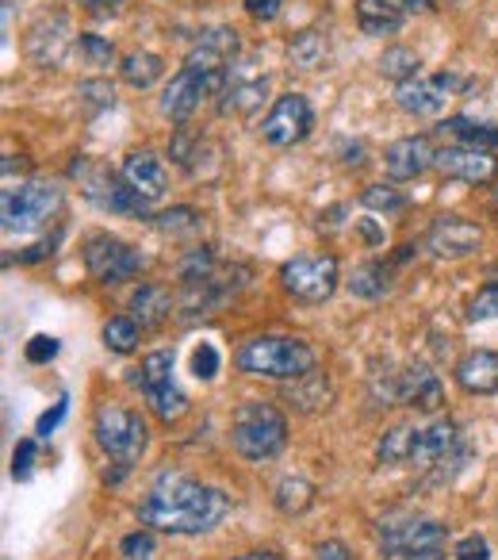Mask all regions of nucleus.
Listing matches in <instances>:
<instances>
[{
  "mask_svg": "<svg viewBox=\"0 0 498 560\" xmlns=\"http://www.w3.org/2000/svg\"><path fill=\"white\" fill-rule=\"evenodd\" d=\"M230 514V495L185 472H157L154 488L139 503V522L162 534H208Z\"/></svg>",
  "mask_w": 498,
  "mask_h": 560,
  "instance_id": "obj_1",
  "label": "nucleus"
},
{
  "mask_svg": "<svg viewBox=\"0 0 498 560\" xmlns=\"http://www.w3.org/2000/svg\"><path fill=\"white\" fill-rule=\"evenodd\" d=\"M315 350L304 338H284V335H258L246 338L234 353V365L246 376H269V381H299V376L315 373Z\"/></svg>",
  "mask_w": 498,
  "mask_h": 560,
  "instance_id": "obj_2",
  "label": "nucleus"
},
{
  "mask_svg": "<svg viewBox=\"0 0 498 560\" xmlns=\"http://www.w3.org/2000/svg\"><path fill=\"white\" fill-rule=\"evenodd\" d=\"M230 442L246 460H273L288 445V419L269 399H249L234 411Z\"/></svg>",
  "mask_w": 498,
  "mask_h": 560,
  "instance_id": "obj_3",
  "label": "nucleus"
},
{
  "mask_svg": "<svg viewBox=\"0 0 498 560\" xmlns=\"http://www.w3.org/2000/svg\"><path fill=\"white\" fill-rule=\"evenodd\" d=\"M62 208V188L55 180H20L0 192V219L9 234H27L47 226Z\"/></svg>",
  "mask_w": 498,
  "mask_h": 560,
  "instance_id": "obj_4",
  "label": "nucleus"
},
{
  "mask_svg": "<svg viewBox=\"0 0 498 560\" xmlns=\"http://www.w3.org/2000/svg\"><path fill=\"white\" fill-rule=\"evenodd\" d=\"M96 445L116 460L119 468H131L139 465V457L146 453V419L139 411H127L119 404H100L96 407Z\"/></svg>",
  "mask_w": 498,
  "mask_h": 560,
  "instance_id": "obj_5",
  "label": "nucleus"
},
{
  "mask_svg": "<svg viewBox=\"0 0 498 560\" xmlns=\"http://www.w3.org/2000/svg\"><path fill=\"white\" fill-rule=\"evenodd\" d=\"M70 177L78 180L81 192H85L88 200H93L96 208H104V211H116V215H142V211L150 208V203L142 200V196L134 192L123 177H116L108 165L96 162V158H88V154L73 158Z\"/></svg>",
  "mask_w": 498,
  "mask_h": 560,
  "instance_id": "obj_6",
  "label": "nucleus"
},
{
  "mask_svg": "<svg viewBox=\"0 0 498 560\" xmlns=\"http://www.w3.org/2000/svg\"><path fill=\"white\" fill-rule=\"evenodd\" d=\"M281 284L288 296L304 300V304H327L342 284V269H337L334 254H299L284 261Z\"/></svg>",
  "mask_w": 498,
  "mask_h": 560,
  "instance_id": "obj_7",
  "label": "nucleus"
},
{
  "mask_svg": "<svg viewBox=\"0 0 498 560\" xmlns=\"http://www.w3.org/2000/svg\"><path fill=\"white\" fill-rule=\"evenodd\" d=\"M134 384L142 388V396L150 399V407H154V415L162 422H177L180 415L188 411V396L177 388V381H173V353L169 350L146 353L139 373H134Z\"/></svg>",
  "mask_w": 498,
  "mask_h": 560,
  "instance_id": "obj_8",
  "label": "nucleus"
},
{
  "mask_svg": "<svg viewBox=\"0 0 498 560\" xmlns=\"http://www.w3.org/2000/svg\"><path fill=\"white\" fill-rule=\"evenodd\" d=\"M146 265V257L131 246V242L116 238V234L100 231L85 242V269L93 280L100 284H123V280H134Z\"/></svg>",
  "mask_w": 498,
  "mask_h": 560,
  "instance_id": "obj_9",
  "label": "nucleus"
},
{
  "mask_svg": "<svg viewBox=\"0 0 498 560\" xmlns=\"http://www.w3.org/2000/svg\"><path fill=\"white\" fill-rule=\"evenodd\" d=\"M261 139L276 150H288V147H299L307 135L315 131V108L304 93H284L276 96V104L269 108V116L261 119Z\"/></svg>",
  "mask_w": 498,
  "mask_h": 560,
  "instance_id": "obj_10",
  "label": "nucleus"
},
{
  "mask_svg": "<svg viewBox=\"0 0 498 560\" xmlns=\"http://www.w3.org/2000/svg\"><path fill=\"white\" fill-rule=\"evenodd\" d=\"M223 81L226 78H218V73H203V70H195V66H180L162 93V112L173 119V124H188L208 96H218Z\"/></svg>",
  "mask_w": 498,
  "mask_h": 560,
  "instance_id": "obj_11",
  "label": "nucleus"
},
{
  "mask_svg": "<svg viewBox=\"0 0 498 560\" xmlns=\"http://www.w3.org/2000/svg\"><path fill=\"white\" fill-rule=\"evenodd\" d=\"M246 58H234V66L226 70V81L223 89H218V112L223 116H253V112L261 108V101H265L269 93V78L258 70H246Z\"/></svg>",
  "mask_w": 498,
  "mask_h": 560,
  "instance_id": "obj_12",
  "label": "nucleus"
},
{
  "mask_svg": "<svg viewBox=\"0 0 498 560\" xmlns=\"http://www.w3.org/2000/svg\"><path fill=\"white\" fill-rule=\"evenodd\" d=\"M452 89H456V78L452 73H418V78L403 81V85L395 89V101L403 112H411V116H441L444 104H449Z\"/></svg>",
  "mask_w": 498,
  "mask_h": 560,
  "instance_id": "obj_13",
  "label": "nucleus"
},
{
  "mask_svg": "<svg viewBox=\"0 0 498 560\" xmlns=\"http://www.w3.org/2000/svg\"><path fill=\"white\" fill-rule=\"evenodd\" d=\"M449 526L437 518H406V522H380V545L388 557L418 549H441Z\"/></svg>",
  "mask_w": 498,
  "mask_h": 560,
  "instance_id": "obj_14",
  "label": "nucleus"
},
{
  "mask_svg": "<svg viewBox=\"0 0 498 560\" xmlns=\"http://www.w3.org/2000/svg\"><path fill=\"white\" fill-rule=\"evenodd\" d=\"M479 246H483V231L472 219L441 215V219H434V226L426 231V249L437 261H456V257L475 254Z\"/></svg>",
  "mask_w": 498,
  "mask_h": 560,
  "instance_id": "obj_15",
  "label": "nucleus"
},
{
  "mask_svg": "<svg viewBox=\"0 0 498 560\" xmlns=\"http://www.w3.org/2000/svg\"><path fill=\"white\" fill-rule=\"evenodd\" d=\"M434 170L449 180H464V185H487L498 173L495 150H475V147H444L437 150Z\"/></svg>",
  "mask_w": 498,
  "mask_h": 560,
  "instance_id": "obj_16",
  "label": "nucleus"
},
{
  "mask_svg": "<svg viewBox=\"0 0 498 560\" xmlns=\"http://www.w3.org/2000/svg\"><path fill=\"white\" fill-rule=\"evenodd\" d=\"M238 55H241V43L234 27H208V32H200V39L192 43L185 66H195V70H203V73L226 78V70H230Z\"/></svg>",
  "mask_w": 498,
  "mask_h": 560,
  "instance_id": "obj_17",
  "label": "nucleus"
},
{
  "mask_svg": "<svg viewBox=\"0 0 498 560\" xmlns=\"http://www.w3.org/2000/svg\"><path fill=\"white\" fill-rule=\"evenodd\" d=\"M73 47V27L66 16H47L32 27L27 35V58H32L39 70H58L62 58L70 55Z\"/></svg>",
  "mask_w": 498,
  "mask_h": 560,
  "instance_id": "obj_18",
  "label": "nucleus"
},
{
  "mask_svg": "<svg viewBox=\"0 0 498 560\" xmlns=\"http://www.w3.org/2000/svg\"><path fill=\"white\" fill-rule=\"evenodd\" d=\"M434 158L437 150L426 135H403L383 150V170H388L391 180H414L434 165Z\"/></svg>",
  "mask_w": 498,
  "mask_h": 560,
  "instance_id": "obj_19",
  "label": "nucleus"
},
{
  "mask_svg": "<svg viewBox=\"0 0 498 560\" xmlns=\"http://www.w3.org/2000/svg\"><path fill=\"white\" fill-rule=\"evenodd\" d=\"M119 177L134 188L146 203H157L165 192H169V173H165L162 158L150 154V150H131L119 165Z\"/></svg>",
  "mask_w": 498,
  "mask_h": 560,
  "instance_id": "obj_20",
  "label": "nucleus"
},
{
  "mask_svg": "<svg viewBox=\"0 0 498 560\" xmlns=\"http://www.w3.org/2000/svg\"><path fill=\"white\" fill-rule=\"evenodd\" d=\"M391 399L406 407H418V411H437L444 404V388L437 381V373H429L426 365H414L406 373H399L395 388H391Z\"/></svg>",
  "mask_w": 498,
  "mask_h": 560,
  "instance_id": "obj_21",
  "label": "nucleus"
},
{
  "mask_svg": "<svg viewBox=\"0 0 498 560\" xmlns=\"http://www.w3.org/2000/svg\"><path fill=\"white\" fill-rule=\"evenodd\" d=\"M456 384L467 396H495L498 392V353L490 350H472L456 361Z\"/></svg>",
  "mask_w": 498,
  "mask_h": 560,
  "instance_id": "obj_22",
  "label": "nucleus"
},
{
  "mask_svg": "<svg viewBox=\"0 0 498 560\" xmlns=\"http://www.w3.org/2000/svg\"><path fill=\"white\" fill-rule=\"evenodd\" d=\"M456 450V422L452 419H434L429 427H418V442H414V465L429 468L437 460H444Z\"/></svg>",
  "mask_w": 498,
  "mask_h": 560,
  "instance_id": "obj_23",
  "label": "nucleus"
},
{
  "mask_svg": "<svg viewBox=\"0 0 498 560\" xmlns=\"http://www.w3.org/2000/svg\"><path fill=\"white\" fill-rule=\"evenodd\" d=\"M131 312L134 319L142 323V327H157V323L169 319L173 312V296L169 289H162V284H154V280H146V284H139L131 296Z\"/></svg>",
  "mask_w": 498,
  "mask_h": 560,
  "instance_id": "obj_24",
  "label": "nucleus"
},
{
  "mask_svg": "<svg viewBox=\"0 0 498 560\" xmlns=\"http://www.w3.org/2000/svg\"><path fill=\"white\" fill-rule=\"evenodd\" d=\"M119 78L131 89H150L165 78V58L154 50H131L127 58H119Z\"/></svg>",
  "mask_w": 498,
  "mask_h": 560,
  "instance_id": "obj_25",
  "label": "nucleus"
},
{
  "mask_svg": "<svg viewBox=\"0 0 498 560\" xmlns=\"http://www.w3.org/2000/svg\"><path fill=\"white\" fill-rule=\"evenodd\" d=\"M406 16L388 0H357V27L365 35H395Z\"/></svg>",
  "mask_w": 498,
  "mask_h": 560,
  "instance_id": "obj_26",
  "label": "nucleus"
},
{
  "mask_svg": "<svg viewBox=\"0 0 498 560\" xmlns=\"http://www.w3.org/2000/svg\"><path fill=\"white\" fill-rule=\"evenodd\" d=\"M349 289H353V296H360V300H383L391 292V265H383V261L357 265Z\"/></svg>",
  "mask_w": 498,
  "mask_h": 560,
  "instance_id": "obj_27",
  "label": "nucleus"
},
{
  "mask_svg": "<svg viewBox=\"0 0 498 560\" xmlns=\"http://www.w3.org/2000/svg\"><path fill=\"white\" fill-rule=\"evenodd\" d=\"M444 131L456 139V147H475V150H495L498 147V127L495 124H475L467 116L444 119Z\"/></svg>",
  "mask_w": 498,
  "mask_h": 560,
  "instance_id": "obj_28",
  "label": "nucleus"
},
{
  "mask_svg": "<svg viewBox=\"0 0 498 560\" xmlns=\"http://www.w3.org/2000/svg\"><path fill=\"white\" fill-rule=\"evenodd\" d=\"M414 442H418V427H391L376 445L380 465H406L414 460Z\"/></svg>",
  "mask_w": 498,
  "mask_h": 560,
  "instance_id": "obj_29",
  "label": "nucleus"
},
{
  "mask_svg": "<svg viewBox=\"0 0 498 560\" xmlns=\"http://www.w3.org/2000/svg\"><path fill=\"white\" fill-rule=\"evenodd\" d=\"M276 506H281L284 514H304L315 506V483L304 480V476H284L281 483H276Z\"/></svg>",
  "mask_w": 498,
  "mask_h": 560,
  "instance_id": "obj_30",
  "label": "nucleus"
},
{
  "mask_svg": "<svg viewBox=\"0 0 498 560\" xmlns=\"http://www.w3.org/2000/svg\"><path fill=\"white\" fill-rule=\"evenodd\" d=\"M288 58L296 70H319L327 62V39H322V32H299L288 43Z\"/></svg>",
  "mask_w": 498,
  "mask_h": 560,
  "instance_id": "obj_31",
  "label": "nucleus"
},
{
  "mask_svg": "<svg viewBox=\"0 0 498 560\" xmlns=\"http://www.w3.org/2000/svg\"><path fill=\"white\" fill-rule=\"evenodd\" d=\"M139 335H142V323L134 315H116V319L104 323V346L111 353H134L139 350Z\"/></svg>",
  "mask_w": 498,
  "mask_h": 560,
  "instance_id": "obj_32",
  "label": "nucleus"
},
{
  "mask_svg": "<svg viewBox=\"0 0 498 560\" xmlns=\"http://www.w3.org/2000/svg\"><path fill=\"white\" fill-rule=\"evenodd\" d=\"M380 73L403 85V81L418 78V55H414L411 47H388L380 58Z\"/></svg>",
  "mask_w": 498,
  "mask_h": 560,
  "instance_id": "obj_33",
  "label": "nucleus"
},
{
  "mask_svg": "<svg viewBox=\"0 0 498 560\" xmlns=\"http://www.w3.org/2000/svg\"><path fill=\"white\" fill-rule=\"evenodd\" d=\"M154 226L165 234H195L203 226V215L195 208H169L162 215H154Z\"/></svg>",
  "mask_w": 498,
  "mask_h": 560,
  "instance_id": "obj_34",
  "label": "nucleus"
},
{
  "mask_svg": "<svg viewBox=\"0 0 498 560\" xmlns=\"http://www.w3.org/2000/svg\"><path fill=\"white\" fill-rule=\"evenodd\" d=\"M360 203L372 211H383V215H395V211L406 208V196L391 185H368L365 192H360Z\"/></svg>",
  "mask_w": 498,
  "mask_h": 560,
  "instance_id": "obj_35",
  "label": "nucleus"
},
{
  "mask_svg": "<svg viewBox=\"0 0 498 560\" xmlns=\"http://www.w3.org/2000/svg\"><path fill=\"white\" fill-rule=\"evenodd\" d=\"M292 384H296V388H288V399L299 407V411H319V407L330 404V381L327 376H322V384L315 392L307 388V384H311L307 376H299V381H292Z\"/></svg>",
  "mask_w": 498,
  "mask_h": 560,
  "instance_id": "obj_36",
  "label": "nucleus"
},
{
  "mask_svg": "<svg viewBox=\"0 0 498 560\" xmlns=\"http://www.w3.org/2000/svg\"><path fill=\"white\" fill-rule=\"evenodd\" d=\"M467 323H490L498 319V284H483L472 300H467V312H464Z\"/></svg>",
  "mask_w": 498,
  "mask_h": 560,
  "instance_id": "obj_37",
  "label": "nucleus"
},
{
  "mask_svg": "<svg viewBox=\"0 0 498 560\" xmlns=\"http://www.w3.org/2000/svg\"><path fill=\"white\" fill-rule=\"evenodd\" d=\"M78 50L85 55V62H88V66H111V62H116V43L104 39V35L85 32V35L78 39Z\"/></svg>",
  "mask_w": 498,
  "mask_h": 560,
  "instance_id": "obj_38",
  "label": "nucleus"
},
{
  "mask_svg": "<svg viewBox=\"0 0 498 560\" xmlns=\"http://www.w3.org/2000/svg\"><path fill=\"white\" fill-rule=\"evenodd\" d=\"M119 552H123V560H154L157 541L150 529H134V534H127L123 541H119Z\"/></svg>",
  "mask_w": 498,
  "mask_h": 560,
  "instance_id": "obj_39",
  "label": "nucleus"
},
{
  "mask_svg": "<svg viewBox=\"0 0 498 560\" xmlns=\"http://www.w3.org/2000/svg\"><path fill=\"white\" fill-rule=\"evenodd\" d=\"M35 460H39V445L32 442V438H24V442H16V450H12V480H32L35 472Z\"/></svg>",
  "mask_w": 498,
  "mask_h": 560,
  "instance_id": "obj_40",
  "label": "nucleus"
},
{
  "mask_svg": "<svg viewBox=\"0 0 498 560\" xmlns=\"http://www.w3.org/2000/svg\"><path fill=\"white\" fill-rule=\"evenodd\" d=\"M218 369H223V358H218V350L211 342H200L192 353V376L195 381H215Z\"/></svg>",
  "mask_w": 498,
  "mask_h": 560,
  "instance_id": "obj_41",
  "label": "nucleus"
},
{
  "mask_svg": "<svg viewBox=\"0 0 498 560\" xmlns=\"http://www.w3.org/2000/svg\"><path fill=\"white\" fill-rule=\"evenodd\" d=\"M78 96H81V104H88V108H111V104H116L111 81H81Z\"/></svg>",
  "mask_w": 498,
  "mask_h": 560,
  "instance_id": "obj_42",
  "label": "nucleus"
},
{
  "mask_svg": "<svg viewBox=\"0 0 498 560\" xmlns=\"http://www.w3.org/2000/svg\"><path fill=\"white\" fill-rule=\"evenodd\" d=\"M58 350H62V346H58V338H50V335H35L32 342H27V361H32V365H47V361H55L58 358Z\"/></svg>",
  "mask_w": 498,
  "mask_h": 560,
  "instance_id": "obj_43",
  "label": "nucleus"
},
{
  "mask_svg": "<svg viewBox=\"0 0 498 560\" xmlns=\"http://www.w3.org/2000/svg\"><path fill=\"white\" fill-rule=\"evenodd\" d=\"M456 560H490V545L483 534H467L456 545Z\"/></svg>",
  "mask_w": 498,
  "mask_h": 560,
  "instance_id": "obj_44",
  "label": "nucleus"
},
{
  "mask_svg": "<svg viewBox=\"0 0 498 560\" xmlns=\"http://www.w3.org/2000/svg\"><path fill=\"white\" fill-rule=\"evenodd\" d=\"M66 411H70V396H62L55 407H50L47 415H39V422H35V434L39 438H47V434H55L58 427H62V419H66Z\"/></svg>",
  "mask_w": 498,
  "mask_h": 560,
  "instance_id": "obj_45",
  "label": "nucleus"
},
{
  "mask_svg": "<svg viewBox=\"0 0 498 560\" xmlns=\"http://www.w3.org/2000/svg\"><path fill=\"white\" fill-rule=\"evenodd\" d=\"M241 4H246L249 20H258V24L276 20V16H281V9H284V0H241Z\"/></svg>",
  "mask_w": 498,
  "mask_h": 560,
  "instance_id": "obj_46",
  "label": "nucleus"
},
{
  "mask_svg": "<svg viewBox=\"0 0 498 560\" xmlns=\"http://www.w3.org/2000/svg\"><path fill=\"white\" fill-rule=\"evenodd\" d=\"M315 560H353V557L342 541H322L319 552H315Z\"/></svg>",
  "mask_w": 498,
  "mask_h": 560,
  "instance_id": "obj_47",
  "label": "nucleus"
},
{
  "mask_svg": "<svg viewBox=\"0 0 498 560\" xmlns=\"http://www.w3.org/2000/svg\"><path fill=\"white\" fill-rule=\"evenodd\" d=\"M388 4H395L403 16H422V12L434 9V0H388Z\"/></svg>",
  "mask_w": 498,
  "mask_h": 560,
  "instance_id": "obj_48",
  "label": "nucleus"
},
{
  "mask_svg": "<svg viewBox=\"0 0 498 560\" xmlns=\"http://www.w3.org/2000/svg\"><path fill=\"white\" fill-rule=\"evenodd\" d=\"M391 560H444L441 549H418V552H399V557Z\"/></svg>",
  "mask_w": 498,
  "mask_h": 560,
  "instance_id": "obj_49",
  "label": "nucleus"
},
{
  "mask_svg": "<svg viewBox=\"0 0 498 560\" xmlns=\"http://www.w3.org/2000/svg\"><path fill=\"white\" fill-rule=\"evenodd\" d=\"M88 12H116L119 4H127V0H81Z\"/></svg>",
  "mask_w": 498,
  "mask_h": 560,
  "instance_id": "obj_50",
  "label": "nucleus"
},
{
  "mask_svg": "<svg viewBox=\"0 0 498 560\" xmlns=\"http://www.w3.org/2000/svg\"><path fill=\"white\" fill-rule=\"evenodd\" d=\"M230 560H284L276 552H241V557H230Z\"/></svg>",
  "mask_w": 498,
  "mask_h": 560,
  "instance_id": "obj_51",
  "label": "nucleus"
},
{
  "mask_svg": "<svg viewBox=\"0 0 498 560\" xmlns=\"http://www.w3.org/2000/svg\"><path fill=\"white\" fill-rule=\"evenodd\" d=\"M495 208H498V188H495Z\"/></svg>",
  "mask_w": 498,
  "mask_h": 560,
  "instance_id": "obj_52",
  "label": "nucleus"
}]
</instances>
